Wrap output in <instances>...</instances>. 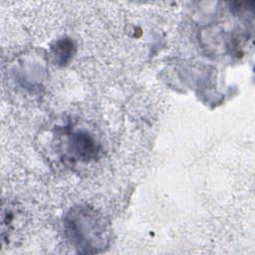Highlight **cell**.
<instances>
[{
  "mask_svg": "<svg viewBox=\"0 0 255 255\" xmlns=\"http://www.w3.org/2000/svg\"><path fill=\"white\" fill-rule=\"evenodd\" d=\"M72 151L80 159H91L97 152L96 142L89 134L78 132L72 137Z\"/></svg>",
  "mask_w": 255,
  "mask_h": 255,
  "instance_id": "1",
  "label": "cell"
},
{
  "mask_svg": "<svg viewBox=\"0 0 255 255\" xmlns=\"http://www.w3.org/2000/svg\"><path fill=\"white\" fill-rule=\"evenodd\" d=\"M52 51L56 62L60 65H65L74 54V44L70 39H62L55 43Z\"/></svg>",
  "mask_w": 255,
  "mask_h": 255,
  "instance_id": "2",
  "label": "cell"
}]
</instances>
